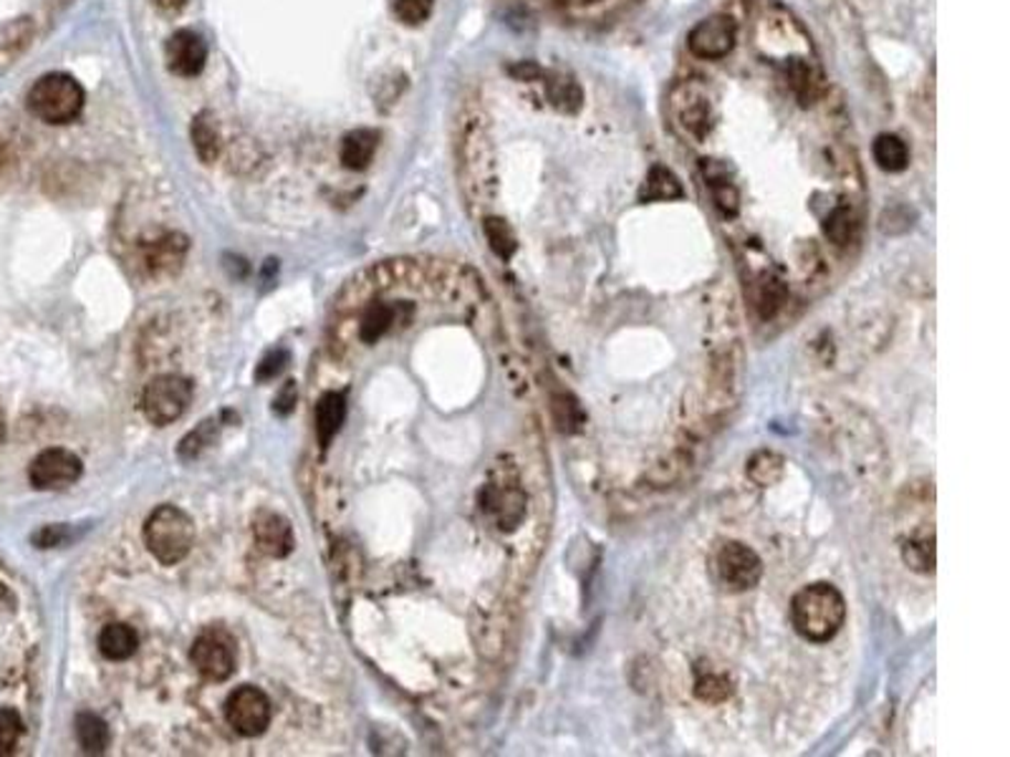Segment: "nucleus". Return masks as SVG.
Segmentation results:
<instances>
[{
    "instance_id": "nucleus-5",
    "label": "nucleus",
    "mask_w": 1010,
    "mask_h": 757,
    "mask_svg": "<svg viewBox=\"0 0 1010 757\" xmlns=\"http://www.w3.org/2000/svg\"><path fill=\"white\" fill-rule=\"evenodd\" d=\"M274 717V704L268 694L258 686H241L225 702V719L235 733L243 737H256L266 733Z\"/></svg>"
},
{
    "instance_id": "nucleus-9",
    "label": "nucleus",
    "mask_w": 1010,
    "mask_h": 757,
    "mask_svg": "<svg viewBox=\"0 0 1010 757\" xmlns=\"http://www.w3.org/2000/svg\"><path fill=\"white\" fill-rule=\"evenodd\" d=\"M190 662L210 682H225L235 672V649L233 641L221 631L200 633L192 644Z\"/></svg>"
},
{
    "instance_id": "nucleus-20",
    "label": "nucleus",
    "mask_w": 1010,
    "mask_h": 757,
    "mask_svg": "<svg viewBox=\"0 0 1010 757\" xmlns=\"http://www.w3.org/2000/svg\"><path fill=\"white\" fill-rule=\"evenodd\" d=\"M74 729H76L78 745L84 747V753L99 755L107 750L111 743L109 725L99 715H94V712H82V715H76Z\"/></svg>"
},
{
    "instance_id": "nucleus-32",
    "label": "nucleus",
    "mask_w": 1010,
    "mask_h": 757,
    "mask_svg": "<svg viewBox=\"0 0 1010 757\" xmlns=\"http://www.w3.org/2000/svg\"><path fill=\"white\" fill-rule=\"evenodd\" d=\"M296 397H298V394H296V384H294V382H286V386L278 392V397H276V402H274V412H278V415H284V417H286V415H291L294 407H296Z\"/></svg>"
},
{
    "instance_id": "nucleus-6",
    "label": "nucleus",
    "mask_w": 1010,
    "mask_h": 757,
    "mask_svg": "<svg viewBox=\"0 0 1010 757\" xmlns=\"http://www.w3.org/2000/svg\"><path fill=\"white\" fill-rule=\"evenodd\" d=\"M715 571L720 584L725 588H731V591H748V588H755L761 584L763 561L751 545L731 541L720 545L715 556Z\"/></svg>"
},
{
    "instance_id": "nucleus-28",
    "label": "nucleus",
    "mask_w": 1010,
    "mask_h": 757,
    "mask_svg": "<svg viewBox=\"0 0 1010 757\" xmlns=\"http://www.w3.org/2000/svg\"><path fill=\"white\" fill-rule=\"evenodd\" d=\"M435 11V0H392V13L404 25H423Z\"/></svg>"
},
{
    "instance_id": "nucleus-15",
    "label": "nucleus",
    "mask_w": 1010,
    "mask_h": 757,
    "mask_svg": "<svg viewBox=\"0 0 1010 757\" xmlns=\"http://www.w3.org/2000/svg\"><path fill=\"white\" fill-rule=\"evenodd\" d=\"M347 417V397L341 392H329L323 394L316 404L313 419H316V437H319L321 447H329L331 439L337 437L339 427L344 425Z\"/></svg>"
},
{
    "instance_id": "nucleus-25",
    "label": "nucleus",
    "mask_w": 1010,
    "mask_h": 757,
    "mask_svg": "<svg viewBox=\"0 0 1010 757\" xmlns=\"http://www.w3.org/2000/svg\"><path fill=\"white\" fill-rule=\"evenodd\" d=\"M217 429H221V422L217 419H208V422H202L198 429H192V433L180 443L182 460H195V457L205 452L210 445H215Z\"/></svg>"
},
{
    "instance_id": "nucleus-7",
    "label": "nucleus",
    "mask_w": 1010,
    "mask_h": 757,
    "mask_svg": "<svg viewBox=\"0 0 1010 757\" xmlns=\"http://www.w3.org/2000/svg\"><path fill=\"white\" fill-rule=\"evenodd\" d=\"M737 21L731 15L717 13L700 21L688 36V51L698 61H723L733 54L737 43Z\"/></svg>"
},
{
    "instance_id": "nucleus-16",
    "label": "nucleus",
    "mask_w": 1010,
    "mask_h": 757,
    "mask_svg": "<svg viewBox=\"0 0 1010 757\" xmlns=\"http://www.w3.org/2000/svg\"><path fill=\"white\" fill-rule=\"evenodd\" d=\"M733 680L731 674L715 667H698L695 669V697L705 704H723L733 697Z\"/></svg>"
},
{
    "instance_id": "nucleus-21",
    "label": "nucleus",
    "mask_w": 1010,
    "mask_h": 757,
    "mask_svg": "<svg viewBox=\"0 0 1010 757\" xmlns=\"http://www.w3.org/2000/svg\"><path fill=\"white\" fill-rule=\"evenodd\" d=\"M684 198V190L680 180L667 170L662 164H655L652 170L647 174V182L642 184V192H639V200L642 202H670V200H680Z\"/></svg>"
},
{
    "instance_id": "nucleus-19",
    "label": "nucleus",
    "mask_w": 1010,
    "mask_h": 757,
    "mask_svg": "<svg viewBox=\"0 0 1010 757\" xmlns=\"http://www.w3.org/2000/svg\"><path fill=\"white\" fill-rule=\"evenodd\" d=\"M402 303H386V301H374L366 308L362 321H359V339L364 343H376L380 341L386 329L400 319Z\"/></svg>"
},
{
    "instance_id": "nucleus-2",
    "label": "nucleus",
    "mask_w": 1010,
    "mask_h": 757,
    "mask_svg": "<svg viewBox=\"0 0 1010 757\" xmlns=\"http://www.w3.org/2000/svg\"><path fill=\"white\" fill-rule=\"evenodd\" d=\"M145 545L162 566H174L188 558L195 545V523L184 510L160 505L145 523Z\"/></svg>"
},
{
    "instance_id": "nucleus-18",
    "label": "nucleus",
    "mask_w": 1010,
    "mask_h": 757,
    "mask_svg": "<svg viewBox=\"0 0 1010 757\" xmlns=\"http://www.w3.org/2000/svg\"><path fill=\"white\" fill-rule=\"evenodd\" d=\"M137 633L127 623H109L99 633V651L109 662H127L137 651Z\"/></svg>"
},
{
    "instance_id": "nucleus-26",
    "label": "nucleus",
    "mask_w": 1010,
    "mask_h": 757,
    "mask_svg": "<svg viewBox=\"0 0 1010 757\" xmlns=\"http://www.w3.org/2000/svg\"><path fill=\"white\" fill-rule=\"evenodd\" d=\"M904 563L919 574H933L935 571V541L933 539H912L902 551Z\"/></svg>"
},
{
    "instance_id": "nucleus-27",
    "label": "nucleus",
    "mask_w": 1010,
    "mask_h": 757,
    "mask_svg": "<svg viewBox=\"0 0 1010 757\" xmlns=\"http://www.w3.org/2000/svg\"><path fill=\"white\" fill-rule=\"evenodd\" d=\"M482 231H486V237H488V243H490V248H493L496 255H500V258L508 260L511 258V255L515 253V235L511 231V225L506 223V220H498V217H488L486 223H482Z\"/></svg>"
},
{
    "instance_id": "nucleus-35",
    "label": "nucleus",
    "mask_w": 1010,
    "mask_h": 757,
    "mask_svg": "<svg viewBox=\"0 0 1010 757\" xmlns=\"http://www.w3.org/2000/svg\"><path fill=\"white\" fill-rule=\"evenodd\" d=\"M582 3H602V0H582Z\"/></svg>"
},
{
    "instance_id": "nucleus-29",
    "label": "nucleus",
    "mask_w": 1010,
    "mask_h": 757,
    "mask_svg": "<svg viewBox=\"0 0 1010 757\" xmlns=\"http://www.w3.org/2000/svg\"><path fill=\"white\" fill-rule=\"evenodd\" d=\"M23 733L21 715L15 710H0V753H11Z\"/></svg>"
},
{
    "instance_id": "nucleus-4",
    "label": "nucleus",
    "mask_w": 1010,
    "mask_h": 757,
    "mask_svg": "<svg viewBox=\"0 0 1010 757\" xmlns=\"http://www.w3.org/2000/svg\"><path fill=\"white\" fill-rule=\"evenodd\" d=\"M192 402V384L178 374H162L147 384L142 394V412L147 422L157 427L172 425L188 412Z\"/></svg>"
},
{
    "instance_id": "nucleus-11",
    "label": "nucleus",
    "mask_w": 1010,
    "mask_h": 757,
    "mask_svg": "<svg viewBox=\"0 0 1010 757\" xmlns=\"http://www.w3.org/2000/svg\"><path fill=\"white\" fill-rule=\"evenodd\" d=\"M164 56H167V68H170L172 74H178L182 78H192V76H198L202 68H205L208 46H205V41H202L200 33L182 29V31H174L170 41H167Z\"/></svg>"
},
{
    "instance_id": "nucleus-3",
    "label": "nucleus",
    "mask_w": 1010,
    "mask_h": 757,
    "mask_svg": "<svg viewBox=\"0 0 1010 757\" xmlns=\"http://www.w3.org/2000/svg\"><path fill=\"white\" fill-rule=\"evenodd\" d=\"M25 102L33 117L46 125H68L82 114L86 94L74 76L46 74L31 86Z\"/></svg>"
},
{
    "instance_id": "nucleus-13",
    "label": "nucleus",
    "mask_w": 1010,
    "mask_h": 757,
    "mask_svg": "<svg viewBox=\"0 0 1010 757\" xmlns=\"http://www.w3.org/2000/svg\"><path fill=\"white\" fill-rule=\"evenodd\" d=\"M253 539H256L258 548L270 558H286L294 551V527L288 525L284 515L270 513V510H261L253 521Z\"/></svg>"
},
{
    "instance_id": "nucleus-22",
    "label": "nucleus",
    "mask_w": 1010,
    "mask_h": 757,
    "mask_svg": "<svg viewBox=\"0 0 1010 757\" xmlns=\"http://www.w3.org/2000/svg\"><path fill=\"white\" fill-rule=\"evenodd\" d=\"M874 162L882 167L884 172H902L910 164V149L904 145V139L897 135H880L872 147Z\"/></svg>"
},
{
    "instance_id": "nucleus-10",
    "label": "nucleus",
    "mask_w": 1010,
    "mask_h": 757,
    "mask_svg": "<svg viewBox=\"0 0 1010 757\" xmlns=\"http://www.w3.org/2000/svg\"><path fill=\"white\" fill-rule=\"evenodd\" d=\"M480 508L500 531H515L525 518V492L515 482H490L480 492Z\"/></svg>"
},
{
    "instance_id": "nucleus-31",
    "label": "nucleus",
    "mask_w": 1010,
    "mask_h": 757,
    "mask_svg": "<svg viewBox=\"0 0 1010 757\" xmlns=\"http://www.w3.org/2000/svg\"><path fill=\"white\" fill-rule=\"evenodd\" d=\"M64 541H66L64 525H46V527H41L36 535H33V543H36L39 548H54V545H61Z\"/></svg>"
},
{
    "instance_id": "nucleus-14",
    "label": "nucleus",
    "mask_w": 1010,
    "mask_h": 757,
    "mask_svg": "<svg viewBox=\"0 0 1010 757\" xmlns=\"http://www.w3.org/2000/svg\"><path fill=\"white\" fill-rule=\"evenodd\" d=\"M376 147H380V131L374 129H354L341 139V149H339V160L347 170H366L372 164Z\"/></svg>"
},
{
    "instance_id": "nucleus-8",
    "label": "nucleus",
    "mask_w": 1010,
    "mask_h": 757,
    "mask_svg": "<svg viewBox=\"0 0 1010 757\" xmlns=\"http://www.w3.org/2000/svg\"><path fill=\"white\" fill-rule=\"evenodd\" d=\"M84 465L72 450L49 447L29 468V480L36 490H64L82 478Z\"/></svg>"
},
{
    "instance_id": "nucleus-24",
    "label": "nucleus",
    "mask_w": 1010,
    "mask_h": 757,
    "mask_svg": "<svg viewBox=\"0 0 1010 757\" xmlns=\"http://www.w3.org/2000/svg\"><path fill=\"white\" fill-rule=\"evenodd\" d=\"M551 409H553V419H556L559 429H561V433H566V435H574L576 429H582V425L586 422L582 404L571 397L568 392L553 394Z\"/></svg>"
},
{
    "instance_id": "nucleus-12",
    "label": "nucleus",
    "mask_w": 1010,
    "mask_h": 757,
    "mask_svg": "<svg viewBox=\"0 0 1010 757\" xmlns=\"http://www.w3.org/2000/svg\"><path fill=\"white\" fill-rule=\"evenodd\" d=\"M184 255H188V237L167 233L142 245V266L152 278H164L180 270Z\"/></svg>"
},
{
    "instance_id": "nucleus-33",
    "label": "nucleus",
    "mask_w": 1010,
    "mask_h": 757,
    "mask_svg": "<svg viewBox=\"0 0 1010 757\" xmlns=\"http://www.w3.org/2000/svg\"><path fill=\"white\" fill-rule=\"evenodd\" d=\"M188 0H155V6H160L162 11H180Z\"/></svg>"
},
{
    "instance_id": "nucleus-23",
    "label": "nucleus",
    "mask_w": 1010,
    "mask_h": 757,
    "mask_svg": "<svg viewBox=\"0 0 1010 757\" xmlns=\"http://www.w3.org/2000/svg\"><path fill=\"white\" fill-rule=\"evenodd\" d=\"M784 472H786V460L773 450H758L748 460V478L761 488L776 486V482L784 478Z\"/></svg>"
},
{
    "instance_id": "nucleus-17",
    "label": "nucleus",
    "mask_w": 1010,
    "mask_h": 757,
    "mask_svg": "<svg viewBox=\"0 0 1010 757\" xmlns=\"http://www.w3.org/2000/svg\"><path fill=\"white\" fill-rule=\"evenodd\" d=\"M190 139L202 164H213L221 157V129H217L215 117L210 111H200L192 119Z\"/></svg>"
},
{
    "instance_id": "nucleus-30",
    "label": "nucleus",
    "mask_w": 1010,
    "mask_h": 757,
    "mask_svg": "<svg viewBox=\"0 0 1010 757\" xmlns=\"http://www.w3.org/2000/svg\"><path fill=\"white\" fill-rule=\"evenodd\" d=\"M286 364H288V351H284V349L270 351V354L263 356V361L258 364L256 378L258 382H268V378H274L276 374L284 372Z\"/></svg>"
},
{
    "instance_id": "nucleus-1",
    "label": "nucleus",
    "mask_w": 1010,
    "mask_h": 757,
    "mask_svg": "<svg viewBox=\"0 0 1010 757\" xmlns=\"http://www.w3.org/2000/svg\"><path fill=\"white\" fill-rule=\"evenodd\" d=\"M847 621V601L837 586L811 584L790 598V627L808 644H829Z\"/></svg>"
},
{
    "instance_id": "nucleus-34",
    "label": "nucleus",
    "mask_w": 1010,
    "mask_h": 757,
    "mask_svg": "<svg viewBox=\"0 0 1010 757\" xmlns=\"http://www.w3.org/2000/svg\"><path fill=\"white\" fill-rule=\"evenodd\" d=\"M3 437H6V425H3V419H0V443H3Z\"/></svg>"
}]
</instances>
